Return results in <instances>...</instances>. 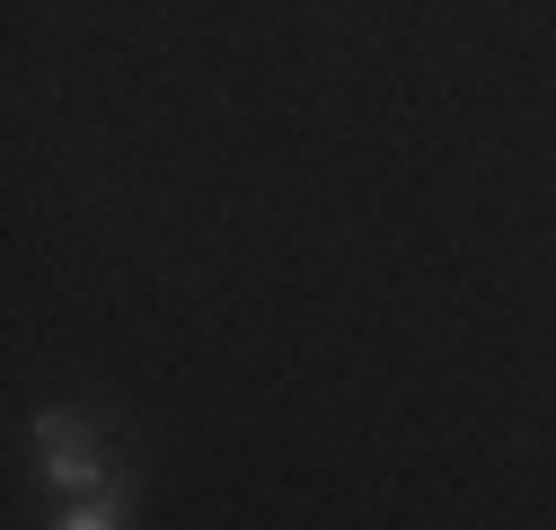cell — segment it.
I'll return each instance as SVG.
<instances>
[{"mask_svg": "<svg viewBox=\"0 0 556 530\" xmlns=\"http://www.w3.org/2000/svg\"><path fill=\"white\" fill-rule=\"evenodd\" d=\"M53 530H124V504H115V495H89V504H72V513H62Z\"/></svg>", "mask_w": 556, "mask_h": 530, "instance_id": "2", "label": "cell"}, {"mask_svg": "<svg viewBox=\"0 0 556 530\" xmlns=\"http://www.w3.org/2000/svg\"><path fill=\"white\" fill-rule=\"evenodd\" d=\"M36 451H45V487H62V495H106V451L89 442L80 416L45 407V416H36Z\"/></svg>", "mask_w": 556, "mask_h": 530, "instance_id": "1", "label": "cell"}]
</instances>
